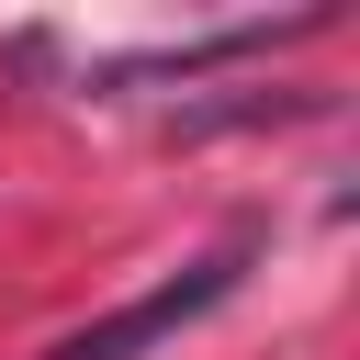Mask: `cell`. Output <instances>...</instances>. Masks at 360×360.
<instances>
[{
    "mask_svg": "<svg viewBox=\"0 0 360 360\" xmlns=\"http://www.w3.org/2000/svg\"><path fill=\"white\" fill-rule=\"evenodd\" d=\"M248 259H259V236H225V248H202L191 270H169V281H146L135 304H112V315H90V326H68L45 360H146L158 338H180V326H202L236 281H248Z\"/></svg>",
    "mask_w": 360,
    "mask_h": 360,
    "instance_id": "1",
    "label": "cell"
}]
</instances>
